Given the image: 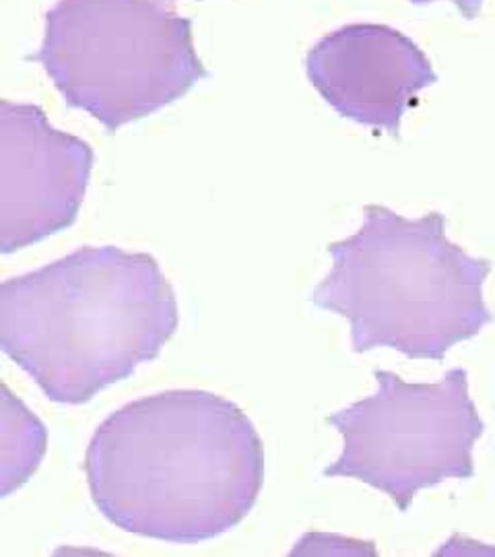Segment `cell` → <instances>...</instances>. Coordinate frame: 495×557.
<instances>
[{"instance_id":"6da1fadb","label":"cell","mask_w":495,"mask_h":557,"mask_svg":"<svg viewBox=\"0 0 495 557\" xmlns=\"http://www.w3.org/2000/svg\"><path fill=\"white\" fill-rule=\"evenodd\" d=\"M83 471L108 522L139 537L190 545L236 529L252 512L264 450L236 403L176 388L103 419Z\"/></svg>"},{"instance_id":"7a4b0ae2","label":"cell","mask_w":495,"mask_h":557,"mask_svg":"<svg viewBox=\"0 0 495 557\" xmlns=\"http://www.w3.org/2000/svg\"><path fill=\"white\" fill-rule=\"evenodd\" d=\"M178 299L147 252L83 246L0 285V347L41 393L83 405L158 358Z\"/></svg>"},{"instance_id":"3957f363","label":"cell","mask_w":495,"mask_h":557,"mask_svg":"<svg viewBox=\"0 0 495 557\" xmlns=\"http://www.w3.org/2000/svg\"><path fill=\"white\" fill-rule=\"evenodd\" d=\"M354 236L326 246L333 267L310 301L351 326V349H395L442 361L492 320L483 285L492 262L471 257L446 236V218L409 220L368 205Z\"/></svg>"},{"instance_id":"277c9868","label":"cell","mask_w":495,"mask_h":557,"mask_svg":"<svg viewBox=\"0 0 495 557\" xmlns=\"http://www.w3.org/2000/svg\"><path fill=\"white\" fill-rule=\"evenodd\" d=\"M38 62L66 106L110 133L182 100L209 77L193 20L172 0H59L44 21Z\"/></svg>"},{"instance_id":"5b68a950","label":"cell","mask_w":495,"mask_h":557,"mask_svg":"<svg viewBox=\"0 0 495 557\" xmlns=\"http://www.w3.org/2000/svg\"><path fill=\"white\" fill-rule=\"evenodd\" d=\"M376 393L326 418L343 450L322 475L356 479L407 512L419 492L448 479L475 478L473 450L485 421L462 368L437 382H407L374 370Z\"/></svg>"},{"instance_id":"8992f818","label":"cell","mask_w":495,"mask_h":557,"mask_svg":"<svg viewBox=\"0 0 495 557\" xmlns=\"http://www.w3.org/2000/svg\"><path fill=\"white\" fill-rule=\"evenodd\" d=\"M94 170L87 140L62 133L36 103L0 101V252L71 227Z\"/></svg>"},{"instance_id":"52a82bcc","label":"cell","mask_w":495,"mask_h":557,"mask_svg":"<svg viewBox=\"0 0 495 557\" xmlns=\"http://www.w3.org/2000/svg\"><path fill=\"white\" fill-rule=\"evenodd\" d=\"M306 75L341 119L398 139L417 96L437 81L432 60L403 32L351 23L308 50Z\"/></svg>"},{"instance_id":"ba28073f","label":"cell","mask_w":495,"mask_h":557,"mask_svg":"<svg viewBox=\"0 0 495 557\" xmlns=\"http://www.w3.org/2000/svg\"><path fill=\"white\" fill-rule=\"evenodd\" d=\"M48 432L21 398L0 386V498L23 487L46 455Z\"/></svg>"},{"instance_id":"9c48e42d","label":"cell","mask_w":495,"mask_h":557,"mask_svg":"<svg viewBox=\"0 0 495 557\" xmlns=\"http://www.w3.org/2000/svg\"><path fill=\"white\" fill-rule=\"evenodd\" d=\"M411 4H432V2H440V0H409ZM444 2H450L455 4L456 11L465 17V20H477L481 15V9H483V2L485 0H444Z\"/></svg>"}]
</instances>
